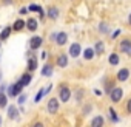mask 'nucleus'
Masks as SVG:
<instances>
[{"label":"nucleus","mask_w":131,"mask_h":127,"mask_svg":"<svg viewBox=\"0 0 131 127\" xmlns=\"http://www.w3.org/2000/svg\"><path fill=\"white\" fill-rule=\"evenodd\" d=\"M22 92H23V87H22L19 82H16V84H13V85L8 87L6 96H8V98H17L19 95H22Z\"/></svg>","instance_id":"f257e3e1"},{"label":"nucleus","mask_w":131,"mask_h":127,"mask_svg":"<svg viewBox=\"0 0 131 127\" xmlns=\"http://www.w3.org/2000/svg\"><path fill=\"white\" fill-rule=\"evenodd\" d=\"M70 99H71V90L67 85H60V88H59V101L68 102Z\"/></svg>","instance_id":"f03ea898"},{"label":"nucleus","mask_w":131,"mask_h":127,"mask_svg":"<svg viewBox=\"0 0 131 127\" xmlns=\"http://www.w3.org/2000/svg\"><path fill=\"white\" fill-rule=\"evenodd\" d=\"M26 68H28V73H32L34 70H37V57L34 56L32 51H28V65H26Z\"/></svg>","instance_id":"7ed1b4c3"},{"label":"nucleus","mask_w":131,"mask_h":127,"mask_svg":"<svg viewBox=\"0 0 131 127\" xmlns=\"http://www.w3.org/2000/svg\"><path fill=\"white\" fill-rule=\"evenodd\" d=\"M59 107H60V104H59V99H57V98H51V99L48 101V104H46V110H48V113H51V115H56V113L59 112Z\"/></svg>","instance_id":"20e7f679"},{"label":"nucleus","mask_w":131,"mask_h":127,"mask_svg":"<svg viewBox=\"0 0 131 127\" xmlns=\"http://www.w3.org/2000/svg\"><path fill=\"white\" fill-rule=\"evenodd\" d=\"M6 116L13 121V119H17L19 116H20V113H19V107L17 105H14V104H9L8 107H6Z\"/></svg>","instance_id":"39448f33"},{"label":"nucleus","mask_w":131,"mask_h":127,"mask_svg":"<svg viewBox=\"0 0 131 127\" xmlns=\"http://www.w3.org/2000/svg\"><path fill=\"white\" fill-rule=\"evenodd\" d=\"M42 43H43V39H42L40 36H34V37H31V39H29V48H31V51L39 50V48L42 47Z\"/></svg>","instance_id":"423d86ee"},{"label":"nucleus","mask_w":131,"mask_h":127,"mask_svg":"<svg viewBox=\"0 0 131 127\" xmlns=\"http://www.w3.org/2000/svg\"><path fill=\"white\" fill-rule=\"evenodd\" d=\"M122 96H123V90L119 87H116V88H113V92H110V98L113 102H119L122 99Z\"/></svg>","instance_id":"0eeeda50"},{"label":"nucleus","mask_w":131,"mask_h":127,"mask_svg":"<svg viewBox=\"0 0 131 127\" xmlns=\"http://www.w3.org/2000/svg\"><path fill=\"white\" fill-rule=\"evenodd\" d=\"M31 81H32V73H28V71H26V73H23V75L19 78V81H17V82H19L22 87H26V85H29V84H31Z\"/></svg>","instance_id":"6e6552de"},{"label":"nucleus","mask_w":131,"mask_h":127,"mask_svg":"<svg viewBox=\"0 0 131 127\" xmlns=\"http://www.w3.org/2000/svg\"><path fill=\"white\" fill-rule=\"evenodd\" d=\"M54 39H56V43H57L59 47H62V45H65V43L68 42V34H67V33H63V31H60V33L56 34Z\"/></svg>","instance_id":"1a4fd4ad"},{"label":"nucleus","mask_w":131,"mask_h":127,"mask_svg":"<svg viewBox=\"0 0 131 127\" xmlns=\"http://www.w3.org/2000/svg\"><path fill=\"white\" fill-rule=\"evenodd\" d=\"M80 53H82L80 43H77V42L71 43V47H70V56L71 57H77V56H80Z\"/></svg>","instance_id":"9d476101"},{"label":"nucleus","mask_w":131,"mask_h":127,"mask_svg":"<svg viewBox=\"0 0 131 127\" xmlns=\"http://www.w3.org/2000/svg\"><path fill=\"white\" fill-rule=\"evenodd\" d=\"M51 88H52V85H51V84H49L48 87H45V88H40V90H39V93H37V95H36V98H34V102H40V101H42V98H43L46 93H49V92H51Z\"/></svg>","instance_id":"9b49d317"},{"label":"nucleus","mask_w":131,"mask_h":127,"mask_svg":"<svg viewBox=\"0 0 131 127\" xmlns=\"http://www.w3.org/2000/svg\"><path fill=\"white\" fill-rule=\"evenodd\" d=\"M57 67H60V68H65V67H68V54H60L59 57H57Z\"/></svg>","instance_id":"f8f14e48"},{"label":"nucleus","mask_w":131,"mask_h":127,"mask_svg":"<svg viewBox=\"0 0 131 127\" xmlns=\"http://www.w3.org/2000/svg\"><path fill=\"white\" fill-rule=\"evenodd\" d=\"M25 28L29 30V31H37V20L34 17H29L26 22H25Z\"/></svg>","instance_id":"ddd939ff"},{"label":"nucleus","mask_w":131,"mask_h":127,"mask_svg":"<svg viewBox=\"0 0 131 127\" xmlns=\"http://www.w3.org/2000/svg\"><path fill=\"white\" fill-rule=\"evenodd\" d=\"M11 33H13V28H11V26H5V28L2 30V33H0V42L8 40L9 36H11Z\"/></svg>","instance_id":"4468645a"},{"label":"nucleus","mask_w":131,"mask_h":127,"mask_svg":"<svg viewBox=\"0 0 131 127\" xmlns=\"http://www.w3.org/2000/svg\"><path fill=\"white\" fill-rule=\"evenodd\" d=\"M11 28H13V31H17V33H19V31H23V30H25V20H23V19H17V20L13 23Z\"/></svg>","instance_id":"2eb2a0df"},{"label":"nucleus","mask_w":131,"mask_h":127,"mask_svg":"<svg viewBox=\"0 0 131 127\" xmlns=\"http://www.w3.org/2000/svg\"><path fill=\"white\" fill-rule=\"evenodd\" d=\"M128 76H129V70H128V68H122V70H119V73H117V81L123 82V81L128 79Z\"/></svg>","instance_id":"dca6fc26"},{"label":"nucleus","mask_w":131,"mask_h":127,"mask_svg":"<svg viewBox=\"0 0 131 127\" xmlns=\"http://www.w3.org/2000/svg\"><path fill=\"white\" fill-rule=\"evenodd\" d=\"M120 50H122L123 53H129V50H131V40H129V39L122 40V42H120Z\"/></svg>","instance_id":"f3484780"},{"label":"nucleus","mask_w":131,"mask_h":127,"mask_svg":"<svg viewBox=\"0 0 131 127\" xmlns=\"http://www.w3.org/2000/svg\"><path fill=\"white\" fill-rule=\"evenodd\" d=\"M91 127H103V116H94L91 121Z\"/></svg>","instance_id":"a211bd4d"},{"label":"nucleus","mask_w":131,"mask_h":127,"mask_svg":"<svg viewBox=\"0 0 131 127\" xmlns=\"http://www.w3.org/2000/svg\"><path fill=\"white\" fill-rule=\"evenodd\" d=\"M42 76H51L52 75V65H51V63H45V65H43V68H42Z\"/></svg>","instance_id":"6ab92c4d"},{"label":"nucleus","mask_w":131,"mask_h":127,"mask_svg":"<svg viewBox=\"0 0 131 127\" xmlns=\"http://www.w3.org/2000/svg\"><path fill=\"white\" fill-rule=\"evenodd\" d=\"M46 16H48L49 19H52V20H56V19L59 17V10H57V8H54V6H51V8L48 10V13H46Z\"/></svg>","instance_id":"aec40b11"},{"label":"nucleus","mask_w":131,"mask_h":127,"mask_svg":"<svg viewBox=\"0 0 131 127\" xmlns=\"http://www.w3.org/2000/svg\"><path fill=\"white\" fill-rule=\"evenodd\" d=\"M94 54H96V53H94L93 48H86V50L83 51V57H85L86 60H91V59L94 57Z\"/></svg>","instance_id":"412c9836"},{"label":"nucleus","mask_w":131,"mask_h":127,"mask_svg":"<svg viewBox=\"0 0 131 127\" xmlns=\"http://www.w3.org/2000/svg\"><path fill=\"white\" fill-rule=\"evenodd\" d=\"M6 104H8L6 93H0V108H6Z\"/></svg>","instance_id":"4be33fe9"},{"label":"nucleus","mask_w":131,"mask_h":127,"mask_svg":"<svg viewBox=\"0 0 131 127\" xmlns=\"http://www.w3.org/2000/svg\"><path fill=\"white\" fill-rule=\"evenodd\" d=\"M103 50H105L103 43H102V42H96V45H94V53H96V54H102Z\"/></svg>","instance_id":"5701e85b"},{"label":"nucleus","mask_w":131,"mask_h":127,"mask_svg":"<svg viewBox=\"0 0 131 127\" xmlns=\"http://www.w3.org/2000/svg\"><path fill=\"white\" fill-rule=\"evenodd\" d=\"M108 60H110L111 65H117V63H119V56H117L116 53H111L110 57H108Z\"/></svg>","instance_id":"b1692460"},{"label":"nucleus","mask_w":131,"mask_h":127,"mask_svg":"<svg viewBox=\"0 0 131 127\" xmlns=\"http://www.w3.org/2000/svg\"><path fill=\"white\" fill-rule=\"evenodd\" d=\"M28 11H31V13H40V11H42V6H40V5L32 3V5H29V6H28Z\"/></svg>","instance_id":"393cba45"},{"label":"nucleus","mask_w":131,"mask_h":127,"mask_svg":"<svg viewBox=\"0 0 131 127\" xmlns=\"http://www.w3.org/2000/svg\"><path fill=\"white\" fill-rule=\"evenodd\" d=\"M108 112H110V118H111L114 122H117V121H119V118H117V115H116L114 108H113V107H110V110H108Z\"/></svg>","instance_id":"a878e982"},{"label":"nucleus","mask_w":131,"mask_h":127,"mask_svg":"<svg viewBox=\"0 0 131 127\" xmlns=\"http://www.w3.org/2000/svg\"><path fill=\"white\" fill-rule=\"evenodd\" d=\"M25 101H26V95L25 93H22V95L17 96V104H25Z\"/></svg>","instance_id":"bb28decb"},{"label":"nucleus","mask_w":131,"mask_h":127,"mask_svg":"<svg viewBox=\"0 0 131 127\" xmlns=\"http://www.w3.org/2000/svg\"><path fill=\"white\" fill-rule=\"evenodd\" d=\"M99 30H100L102 33H106V25H105V23H100V26H99Z\"/></svg>","instance_id":"cd10ccee"},{"label":"nucleus","mask_w":131,"mask_h":127,"mask_svg":"<svg viewBox=\"0 0 131 127\" xmlns=\"http://www.w3.org/2000/svg\"><path fill=\"white\" fill-rule=\"evenodd\" d=\"M31 127H45V125H43V122H40V121H37V122H34V124H32Z\"/></svg>","instance_id":"c85d7f7f"},{"label":"nucleus","mask_w":131,"mask_h":127,"mask_svg":"<svg viewBox=\"0 0 131 127\" xmlns=\"http://www.w3.org/2000/svg\"><path fill=\"white\" fill-rule=\"evenodd\" d=\"M126 110H128V113H131V99H129L128 104H126Z\"/></svg>","instance_id":"c756f323"},{"label":"nucleus","mask_w":131,"mask_h":127,"mask_svg":"<svg viewBox=\"0 0 131 127\" xmlns=\"http://www.w3.org/2000/svg\"><path fill=\"white\" fill-rule=\"evenodd\" d=\"M46 56H48V53H46V51H43V53H42V56H40V57H42V59H46Z\"/></svg>","instance_id":"7c9ffc66"},{"label":"nucleus","mask_w":131,"mask_h":127,"mask_svg":"<svg viewBox=\"0 0 131 127\" xmlns=\"http://www.w3.org/2000/svg\"><path fill=\"white\" fill-rule=\"evenodd\" d=\"M3 3H5V5H11V3H13V0H3Z\"/></svg>","instance_id":"2f4dec72"},{"label":"nucleus","mask_w":131,"mask_h":127,"mask_svg":"<svg viewBox=\"0 0 131 127\" xmlns=\"http://www.w3.org/2000/svg\"><path fill=\"white\" fill-rule=\"evenodd\" d=\"M82 95H83V93H82V90H79V93H77V99H80V98H82Z\"/></svg>","instance_id":"473e14b6"},{"label":"nucleus","mask_w":131,"mask_h":127,"mask_svg":"<svg viewBox=\"0 0 131 127\" xmlns=\"http://www.w3.org/2000/svg\"><path fill=\"white\" fill-rule=\"evenodd\" d=\"M94 93H96V95H99V96H100V95H102V92H100V90H97V88H96V90H94Z\"/></svg>","instance_id":"72a5a7b5"},{"label":"nucleus","mask_w":131,"mask_h":127,"mask_svg":"<svg viewBox=\"0 0 131 127\" xmlns=\"http://www.w3.org/2000/svg\"><path fill=\"white\" fill-rule=\"evenodd\" d=\"M128 22H129V25H131V14H129V17H128Z\"/></svg>","instance_id":"f704fd0d"},{"label":"nucleus","mask_w":131,"mask_h":127,"mask_svg":"<svg viewBox=\"0 0 131 127\" xmlns=\"http://www.w3.org/2000/svg\"><path fill=\"white\" fill-rule=\"evenodd\" d=\"M0 125H2V116H0Z\"/></svg>","instance_id":"c9c22d12"},{"label":"nucleus","mask_w":131,"mask_h":127,"mask_svg":"<svg viewBox=\"0 0 131 127\" xmlns=\"http://www.w3.org/2000/svg\"><path fill=\"white\" fill-rule=\"evenodd\" d=\"M0 47H2V42H0Z\"/></svg>","instance_id":"e433bc0d"},{"label":"nucleus","mask_w":131,"mask_h":127,"mask_svg":"<svg viewBox=\"0 0 131 127\" xmlns=\"http://www.w3.org/2000/svg\"><path fill=\"white\" fill-rule=\"evenodd\" d=\"M129 54H131V50H129Z\"/></svg>","instance_id":"4c0bfd02"}]
</instances>
